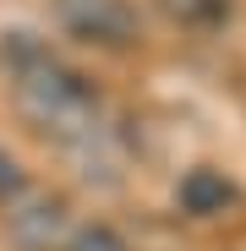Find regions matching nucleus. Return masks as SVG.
<instances>
[{"label": "nucleus", "instance_id": "obj_6", "mask_svg": "<svg viewBox=\"0 0 246 251\" xmlns=\"http://www.w3.org/2000/svg\"><path fill=\"white\" fill-rule=\"evenodd\" d=\"M181 22H191V27H214V22H224L230 17V0H164Z\"/></svg>", "mask_w": 246, "mask_h": 251}, {"label": "nucleus", "instance_id": "obj_1", "mask_svg": "<svg viewBox=\"0 0 246 251\" xmlns=\"http://www.w3.org/2000/svg\"><path fill=\"white\" fill-rule=\"evenodd\" d=\"M0 66L11 76V99L17 115L44 131L50 142L82 148L99 137V120H104V99L77 66H66L44 38L33 33H0Z\"/></svg>", "mask_w": 246, "mask_h": 251}, {"label": "nucleus", "instance_id": "obj_5", "mask_svg": "<svg viewBox=\"0 0 246 251\" xmlns=\"http://www.w3.org/2000/svg\"><path fill=\"white\" fill-rule=\"evenodd\" d=\"M60 251H132V246L120 240V229H109V224H82V229H71L60 240Z\"/></svg>", "mask_w": 246, "mask_h": 251}, {"label": "nucleus", "instance_id": "obj_2", "mask_svg": "<svg viewBox=\"0 0 246 251\" xmlns=\"http://www.w3.org/2000/svg\"><path fill=\"white\" fill-rule=\"evenodd\" d=\"M55 17L71 38L93 50H132L142 38V17L132 0H55Z\"/></svg>", "mask_w": 246, "mask_h": 251}, {"label": "nucleus", "instance_id": "obj_4", "mask_svg": "<svg viewBox=\"0 0 246 251\" xmlns=\"http://www.w3.org/2000/svg\"><path fill=\"white\" fill-rule=\"evenodd\" d=\"M60 224H66V213H60V202H38V207H27V213H17V240L27 246V251H50L55 246V235H60Z\"/></svg>", "mask_w": 246, "mask_h": 251}, {"label": "nucleus", "instance_id": "obj_7", "mask_svg": "<svg viewBox=\"0 0 246 251\" xmlns=\"http://www.w3.org/2000/svg\"><path fill=\"white\" fill-rule=\"evenodd\" d=\"M27 191V175H22V164L6 153V148H0V202H17Z\"/></svg>", "mask_w": 246, "mask_h": 251}, {"label": "nucleus", "instance_id": "obj_3", "mask_svg": "<svg viewBox=\"0 0 246 251\" xmlns=\"http://www.w3.org/2000/svg\"><path fill=\"white\" fill-rule=\"evenodd\" d=\"M175 202H181V213H191V219H219V213H230V207L241 202V186L224 170H214V164H197V170L181 175Z\"/></svg>", "mask_w": 246, "mask_h": 251}]
</instances>
